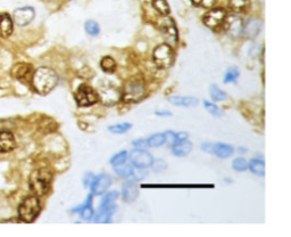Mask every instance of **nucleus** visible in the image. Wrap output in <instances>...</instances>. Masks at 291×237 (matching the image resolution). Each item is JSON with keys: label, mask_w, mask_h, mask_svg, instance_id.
I'll return each mask as SVG.
<instances>
[{"label": "nucleus", "mask_w": 291, "mask_h": 237, "mask_svg": "<svg viewBox=\"0 0 291 237\" xmlns=\"http://www.w3.org/2000/svg\"><path fill=\"white\" fill-rule=\"evenodd\" d=\"M58 75L53 68H39L32 75V86L39 94L46 95L57 86Z\"/></svg>", "instance_id": "obj_1"}, {"label": "nucleus", "mask_w": 291, "mask_h": 237, "mask_svg": "<svg viewBox=\"0 0 291 237\" xmlns=\"http://www.w3.org/2000/svg\"><path fill=\"white\" fill-rule=\"evenodd\" d=\"M53 173L46 168L34 170L30 177V188L35 196H43L48 193L52 184Z\"/></svg>", "instance_id": "obj_2"}, {"label": "nucleus", "mask_w": 291, "mask_h": 237, "mask_svg": "<svg viewBox=\"0 0 291 237\" xmlns=\"http://www.w3.org/2000/svg\"><path fill=\"white\" fill-rule=\"evenodd\" d=\"M146 96V86L144 80L134 76L127 80L122 91V100L125 103H137Z\"/></svg>", "instance_id": "obj_3"}, {"label": "nucleus", "mask_w": 291, "mask_h": 237, "mask_svg": "<svg viewBox=\"0 0 291 237\" xmlns=\"http://www.w3.org/2000/svg\"><path fill=\"white\" fill-rule=\"evenodd\" d=\"M41 205L36 196H28L18 206V217L23 222H32L39 216Z\"/></svg>", "instance_id": "obj_4"}, {"label": "nucleus", "mask_w": 291, "mask_h": 237, "mask_svg": "<svg viewBox=\"0 0 291 237\" xmlns=\"http://www.w3.org/2000/svg\"><path fill=\"white\" fill-rule=\"evenodd\" d=\"M152 60L159 68H169L174 63V52L167 43L156 47L152 53Z\"/></svg>", "instance_id": "obj_5"}, {"label": "nucleus", "mask_w": 291, "mask_h": 237, "mask_svg": "<svg viewBox=\"0 0 291 237\" xmlns=\"http://www.w3.org/2000/svg\"><path fill=\"white\" fill-rule=\"evenodd\" d=\"M75 101L79 106L87 107L96 104L99 101V95L94 91L90 86H80L75 93Z\"/></svg>", "instance_id": "obj_6"}, {"label": "nucleus", "mask_w": 291, "mask_h": 237, "mask_svg": "<svg viewBox=\"0 0 291 237\" xmlns=\"http://www.w3.org/2000/svg\"><path fill=\"white\" fill-rule=\"evenodd\" d=\"M223 27L227 34L230 38L235 39L242 34L243 22L241 17H239L238 15H227L224 18Z\"/></svg>", "instance_id": "obj_7"}, {"label": "nucleus", "mask_w": 291, "mask_h": 237, "mask_svg": "<svg viewBox=\"0 0 291 237\" xmlns=\"http://www.w3.org/2000/svg\"><path fill=\"white\" fill-rule=\"evenodd\" d=\"M129 159L131 163L138 168V169H145V168L151 167L152 162H154V159H152L150 153L139 148L131 151L129 154Z\"/></svg>", "instance_id": "obj_8"}, {"label": "nucleus", "mask_w": 291, "mask_h": 237, "mask_svg": "<svg viewBox=\"0 0 291 237\" xmlns=\"http://www.w3.org/2000/svg\"><path fill=\"white\" fill-rule=\"evenodd\" d=\"M225 16H227V12L223 8H214L204 15L203 22L207 28L217 29L223 24Z\"/></svg>", "instance_id": "obj_9"}, {"label": "nucleus", "mask_w": 291, "mask_h": 237, "mask_svg": "<svg viewBox=\"0 0 291 237\" xmlns=\"http://www.w3.org/2000/svg\"><path fill=\"white\" fill-rule=\"evenodd\" d=\"M159 29H161L162 34L165 36L166 40L171 43H176L177 41V30L175 27V23L171 17H164L159 22Z\"/></svg>", "instance_id": "obj_10"}, {"label": "nucleus", "mask_w": 291, "mask_h": 237, "mask_svg": "<svg viewBox=\"0 0 291 237\" xmlns=\"http://www.w3.org/2000/svg\"><path fill=\"white\" fill-rule=\"evenodd\" d=\"M34 9L32 7H22L14 10L13 18L14 22L20 27H25V25L30 24L34 18Z\"/></svg>", "instance_id": "obj_11"}, {"label": "nucleus", "mask_w": 291, "mask_h": 237, "mask_svg": "<svg viewBox=\"0 0 291 237\" xmlns=\"http://www.w3.org/2000/svg\"><path fill=\"white\" fill-rule=\"evenodd\" d=\"M112 184V178L107 173H101L100 176L94 177L91 184V192L93 195H100L107 191V188Z\"/></svg>", "instance_id": "obj_12"}, {"label": "nucleus", "mask_w": 291, "mask_h": 237, "mask_svg": "<svg viewBox=\"0 0 291 237\" xmlns=\"http://www.w3.org/2000/svg\"><path fill=\"white\" fill-rule=\"evenodd\" d=\"M16 147V141L14 135L10 131L0 130V153L13 151Z\"/></svg>", "instance_id": "obj_13"}, {"label": "nucleus", "mask_w": 291, "mask_h": 237, "mask_svg": "<svg viewBox=\"0 0 291 237\" xmlns=\"http://www.w3.org/2000/svg\"><path fill=\"white\" fill-rule=\"evenodd\" d=\"M12 74L14 78L21 81H27L32 78V68L30 64L27 63H18L12 68Z\"/></svg>", "instance_id": "obj_14"}, {"label": "nucleus", "mask_w": 291, "mask_h": 237, "mask_svg": "<svg viewBox=\"0 0 291 237\" xmlns=\"http://www.w3.org/2000/svg\"><path fill=\"white\" fill-rule=\"evenodd\" d=\"M261 29H262V22L260 20H257V18H250V20L246 22V24H243L242 34H245L247 38L253 39L260 34Z\"/></svg>", "instance_id": "obj_15"}, {"label": "nucleus", "mask_w": 291, "mask_h": 237, "mask_svg": "<svg viewBox=\"0 0 291 237\" xmlns=\"http://www.w3.org/2000/svg\"><path fill=\"white\" fill-rule=\"evenodd\" d=\"M13 20L8 14H0V36L1 38H8L13 34Z\"/></svg>", "instance_id": "obj_16"}, {"label": "nucleus", "mask_w": 291, "mask_h": 237, "mask_svg": "<svg viewBox=\"0 0 291 237\" xmlns=\"http://www.w3.org/2000/svg\"><path fill=\"white\" fill-rule=\"evenodd\" d=\"M169 102L171 104L176 105V106H184V107H192L198 104V100L195 97L188 96H171L169 97Z\"/></svg>", "instance_id": "obj_17"}, {"label": "nucleus", "mask_w": 291, "mask_h": 237, "mask_svg": "<svg viewBox=\"0 0 291 237\" xmlns=\"http://www.w3.org/2000/svg\"><path fill=\"white\" fill-rule=\"evenodd\" d=\"M192 149V143L188 141L187 139L176 141L175 144L172 146V153L175 156H185L191 152Z\"/></svg>", "instance_id": "obj_18"}, {"label": "nucleus", "mask_w": 291, "mask_h": 237, "mask_svg": "<svg viewBox=\"0 0 291 237\" xmlns=\"http://www.w3.org/2000/svg\"><path fill=\"white\" fill-rule=\"evenodd\" d=\"M123 198L126 202H133L138 198V187L134 181H127L123 186Z\"/></svg>", "instance_id": "obj_19"}, {"label": "nucleus", "mask_w": 291, "mask_h": 237, "mask_svg": "<svg viewBox=\"0 0 291 237\" xmlns=\"http://www.w3.org/2000/svg\"><path fill=\"white\" fill-rule=\"evenodd\" d=\"M250 7V0H229V8L234 13H246Z\"/></svg>", "instance_id": "obj_20"}, {"label": "nucleus", "mask_w": 291, "mask_h": 237, "mask_svg": "<svg viewBox=\"0 0 291 237\" xmlns=\"http://www.w3.org/2000/svg\"><path fill=\"white\" fill-rule=\"evenodd\" d=\"M213 153L216 156H218V158L227 159V158H229V156L232 155V153H233V147H232V146H230V145L220 143V144L214 145Z\"/></svg>", "instance_id": "obj_21"}, {"label": "nucleus", "mask_w": 291, "mask_h": 237, "mask_svg": "<svg viewBox=\"0 0 291 237\" xmlns=\"http://www.w3.org/2000/svg\"><path fill=\"white\" fill-rule=\"evenodd\" d=\"M116 210L115 205L107 206V207H100L99 212H98L96 217V222H100V224H105L111 220L113 214H114Z\"/></svg>", "instance_id": "obj_22"}, {"label": "nucleus", "mask_w": 291, "mask_h": 237, "mask_svg": "<svg viewBox=\"0 0 291 237\" xmlns=\"http://www.w3.org/2000/svg\"><path fill=\"white\" fill-rule=\"evenodd\" d=\"M80 216L85 220H90L93 216V207H92V196L89 195L87 203L80 209Z\"/></svg>", "instance_id": "obj_23"}, {"label": "nucleus", "mask_w": 291, "mask_h": 237, "mask_svg": "<svg viewBox=\"0 0 291 237\" xmlns=\"http://www.w3.org/2000/svg\"><path fill=\"white\" fill-rule=\"evenodd\" d=\"M114 170L119 177H123V178L132 177L133 171H134L132 166H131V164H126L125 162L122 164H118V166H115Z\"/></svg>", "instance_id": "obj_24"}, {"label": "nucleus", "mask_w": 291, "mask_h": 237, "mask_svg": "<svg viewBox=\"0 0 291 237\" xmlns=\"http://www.w3.org/2000/svg\"><path fill=\"white\" fill-rule=\"evenodd\" d=\"M248 166L253 173L258 174V176H264L265 174V163L262 161V160L253 159L252 161L249 162Z\"/></svg>", "instance_id": "obj_25"}, {"label": "nucleus", "mask_w": 291, "mask_h": 237, "mask_svg": "<svg viewBox=\"0 0 291 237\" xmlns=\"http://www.w3.org/2000/svg\"><path fill=\"white\" fill-rule=\"evenodd\" d=\"M147 147H159L163 144H165V135L164 134H155L146 139Z\"/></svg>", "instance_id": "obj_26"}, {"label": "nucleus", "mask_w": 291, "mask_h": 237, "mask_svg": "<svg viewBox=\"0 0 291 237\" xmlns=\"http://www.w3.org/2000/svg\"><path fill=\"white\" fill-rule=\"evenodd\" d=\"M100 67L106 73H113L116 70V62L111 56H105L100 61Z\"/></svg>", "instance_id": "obj_27"}, {"label": "nucleus", "mask_w": 291, "mask_h": 237, "mask_svg": "<svg viewBox=\"0 0 291 237\" xmlns=\"http://www.w3.org/2000/svg\"><path fill=\"white\" fill-rule=\"evenodd\" d=\"M151 2H152V6H154V8L157 10L159 14H162L164 16L169 15L170 6L166 0H151Z\"/></svg>", "instance_id": "obj_28"}, {"label": "nucleus", "mask_w": 291, "mask_h": 237, "mask_svg": "<svg viewBox=\"0 0 291 237\" xmlns=\"http://www.w3.org/2000/svg\"><path fill=\"white\" fill-rule=\"evenodd\" d=\"M209 95H210V97H212V100L215 101V102H222V101L227 100V97H228L227 94H225L223 90H221L215 85L210 86Z\"/></svg>", "instance_id": "obj_29"}, {"label": "nucleus", "mask_w": 291, "mask_h": 237, "mask_svg": "<svg viewBox=\"0 0 291 237\" xmlns=\"http://www.w3.org/2000/svg\"><path fill=\"white\" fill-rule=\"evenodd\" d=\"M118 199V193L116 191L109 192L106 195L104 196L103 201H101V205L100 207H107V206H112L114 205L115 201Z\"/></svg>", "instance_id": "obj_30"}, {"label": "nucleus", "mask_w": 291, "mask_h": 237, "mask_svg": "<svg viewBox=\"0 0 291 237\" xmlns=\"http://www.w3.org/2000/svg\"><path fill=\"white\" fill-rule=\"evenodd\" d=\"M85 28H86L87 34H90V35H98V34H99V32H100L99 25L97 24V22H94L92 20L87 21Z\"/></svg>", "instance_id": "obj_31"}, {"label": "nucleus", "mask_w": 291, "mask_h": 237, "mask_svg": "<svg viewBox=\"0 0 291 237\" xmlns=\"http://www.w3.org/2000/svg\"><path fill=\"white\" fill-rule=\"evenodd\" d=\"M131 126L130 123H119V125H114V126H111L108 128V130L111 131L112 134H116V135H119V134H124L126 131H129L131 129Z\"/></svg>", "instance_id": "obj_32"}, {"label": "nucleus", "mask_w": 291, "mask_h": 237, "mask_svg": "<svg viewBox=\"0 0 291 237\" xmlns=\"http://www.w3.org/2000/svg\"><path fill=\"white\" fill-rule=\"evenodd\" d=\"M126 159H127V152L122 151V152L117 153L116 155L113 156V158L111 159V163H112L113 167H115V166H118V164L126 162Z\"/></svg>", "instance_id": "obj_33"}, {"label": "nucleus", "mask_w": 291, "mask_h": 237, "mask_svg": "<svg viewBox=\"0 0 291 237\" xmlns=\"http://www.w3.org/2000/svg\"><path fill=\"white\" fill-rule=\"evenodd\" d=\"M204 106H205V108L208 111L210 114L214 115V116H222L223 115V113H222V111L220 108H218L215 104L213 103H208L207 101H204Z\"/></svg>", "instance_id": "obj_34"}, {"label": "nucleus", "mask_w": 291, "mask_h": 237, "mask_svg": "<svg viewBox=\"0 0 291 237\" xmlns=\"http://www.w3.org/2000/svg\"><path fill=\"white\" fill-rule=\"evenodd\" d=\"M232 167H233V169L235 171H240V172H241V171L247 170V168H248V163L246 162L245 159L236 158L233 161V163H232Z\"/></svg>", "instance_id": "obj_35"}, {"label": "nucleus", "mask_w": 291, "mask_h": 237, "mask_svg": "<svg viewBox=\"0 0 291 237\" xmlns=\"http://www.w3.org/2000/svg\"><path fill=\"white\" fill-rule=\"evenodd\" d=\"M239 76V70L235 68H229L227 74H225V78H224V82L228 83V82H233L235 81L236 79H238Z\"/></svg>", "instance_id": "obj_36"}, {"label": "nucleus", "mask_w": 291, "mask_h": 237, "mask_svg": "<svg viewBox=\"0 0 291 237\" xmlns=\"http://www.w3.org/2000/svg\"><path fill=\"white\" fill-rule=\"evenodd\" d=\"M192 3L197 7H203V8H210L215 3V0H192Z\"/></svg>", "instance_id": "obj_37"}, {"label": "nucleus", "mask_w": 291, "mask_h": 237, "mask_svg": "<svg viewBox=\"0 0 291 237\" xmlns=\"http://www.w3.org/2000/svg\"><path fill=\"white\" fill-rule=\"evenodd\" d=\"M164 135H165V144H167L169 146H173L177 141L175 133H172V131H166V133H164Z\"/></svg>", "instance_id": "obj_38"}, {"label": "nucleus", "mask_w": 291, "mask_h": 237, "mask_svg": "<svg viewBox=\"0 0 291 237\" xmlns=\"http://www.w3.org/2000/svg\"><path fill=\"white\" fill-rule=\"evenodd\" d=\"M151 166L152 169H154L156 172H161V171H163L166 168V162L163 161V160H156L155 162H152Z\"/></svg>", "instance_id": "obj_39"}, {"label": "nucleus", "mask_w": 291, "mask_h": 237, "mask_svg": "<svg viewBox=\"0 0 291 237\" xmlns=\"http://www.w3.org/2000/svg\"><path fill=\"white\" fill-rule=\"evenodd\" d=\"M94 179V176L92 173H87L85 176V179H83V182H85V186H90L92 184V181Z\"/></svg>", "instance_id": "obj_40"}, {"label": "nucleus", "mask_w": 291, "mask_h": 237, "mask_svg": "<svg viewBox=\"0 0 291 237\" xmlns=\"http://www.w3.org/2000/svg\"><path fill=\"white\" fill-rule=\"evenodd\" d=\"M202 148H203L205 152H207V153H213L214 146H213L212 144H204V145L202 146Z\"/></svg>", "instance_id": "obj_41"}, {"label": "nucleus", "mask_w": 291, "mask_h": 237, "mask_svg": "<svg viewBox=\"0 0 291 237\" xmlns=\"http://www.w3.org/2000/svg\"><path fill=\"white\" fill-rule=\"evenodd\" d=\"M133 145H136L137 147H145V146H147V144H146V139H139L133 141Z\"/></svg>", "instance_id": "obj_42"}, {"label": "nucleus", "mask_w": 291, "mask_h": 237, "mask_svg": "<svg viewBox=\"0 0 291 237\" xmlns=\"http://www.w3.org/2000/svg\"><path fill=\"white\" fill-rule=\"evenodd\" d=\"M187 137H188V134L187 133H179V134H176V139H177V141L187 139Z\"/></svg>", "instance_id": "obj_43"}, {"label": "nucleus", "mask_w": 291, "mask_h": 237, "mask_svg": "<svg viewBox=\"0 0 291 237\" xmlns=\"http://www.w3.org/2000/svg\"><path fill=\"white\" fill-rule=\"evenodd\" d=\"M157 115H171L170 112H157L156 113Z\"/></svg>", "instance_id": "obj_44"}]
</instances>
